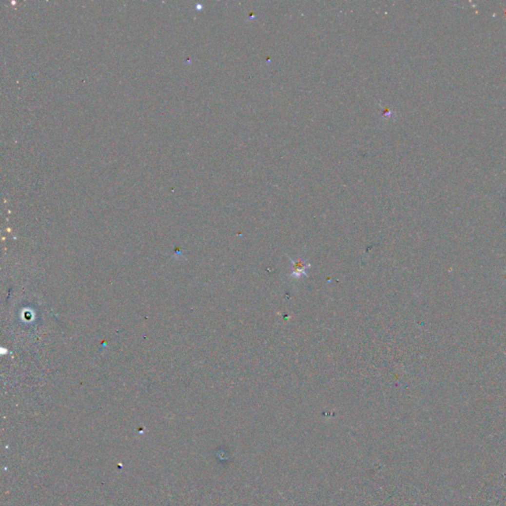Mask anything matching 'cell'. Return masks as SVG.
Instances as JSON below:
<instances>
[{
  "label": "cell",
  "mask_w": 506,
  "mask_h": 506,
  "mask_svg": "<svg viewBox=\"0 0 506 506\" xmlns=\"http://www.w3.org/2000/svg\"><path fill=\"white\" fill-rule=\"evenodd\" d=\"M290 261L292 263V267H293V270H292V273L290 275L291 278H297V279H300L304 276L307 275V272L309 269H311V264L310 263H307L306 261L302 260V259H291L290 258Z\"/></svg>",
  "instance_id": "1"
}]
</instances>
